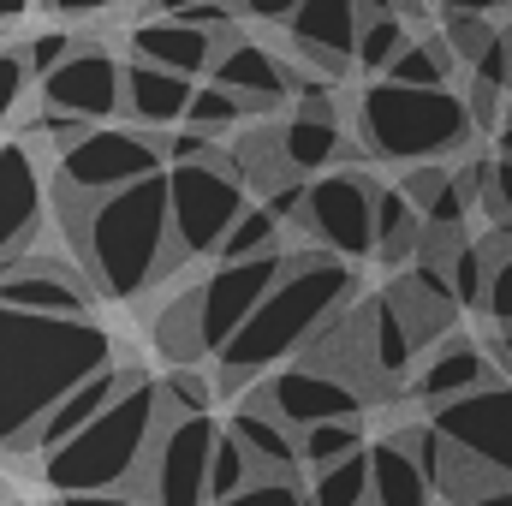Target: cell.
I'll return each instance as SVG.
<instances>
[{
	"instance_id": "1",
	"label": "cell",
	"mask_w": 512,
	"mask_h": 506,
	"mask_svg": "<svg viewBox=\"0 0 512 506\" xmlns=\"http://www.w3.org/2000/svg\"><path fill=\"white\" fill-rule=\"evenodd\" d=\"M108 364H120V340L96 316H30L0 304V453H36L48 411Z\"/></svg>"
},
{
	"instance_id": "2",
	"label": "cell",
	"mask_w": 512,
	"mask_h": 506,
	"mask_svg": "<svg viewBox=\"0 0 512 506\" xmlns=\"http://www.w3.org/2000/svg\"><path fill=\"white\" fill-rule=\"evenodd\" d=\"M60 221L72 233L78 268L90 274V286L102 298H143L167 268H173V209H167V173L126 185L114 197H72L54 191Z\"/></svg>"
},
{
	"instance_id": "3",
	"label": "cell",
	"mask_w": 512,
	"mask_h": 506,
	"mask_svg": "<svg viewBox=\"0 0 512 506\" xmlns=\"http://www.w3.org/2000/svg\"><path fill=\"white\" fill-rule=\"evenodd\" d=\"M352 298H358V262H340L328 251H292V268L280 274V286L239 328V340L221 352V387L239 393L251 381H268L274 370H286L298 352H310L352 310Z\"/></svg>"
},
{
	"instance_id": "4",
	"label": "cell",
	"mask_w": 512,
	"mask_h": 506,
	"mask_svg": "<svg viewBox=\"0 0 512 506\" xmlns=\"http://www.w3.org/2000/svg\"><path fill=\"white\" fill-rule=\"evenodd\" d=\"M161 429H167V393H161V381L143 376L84 435H72L66 447H54L42 459V483L54 495H114V489L143 495V465H149Z\"/></svg>"
},
{
	"instance_id": "5",
	"label": "cell",
	"mask_w": 512,
	"mask_h": 506,
	"mask_svg": "<svg viewBox=\"0 0 512 506\" xmlns=\"http://www.w3.org/2000/svg\"><path fill=\"white\" fill-rule=\"evenodd\" d=\"M358 137L364 155L376 161H405V167H435L447 155H465L477 120L459 90H399V84H370L358 96Z\"/></svg>"
},
{
	"instance_id": "6",
	"label": "cell",
	"mask_w": 512,
	"mask_h": 506,
	"mask_svg": "<svg viewBox=\"0 0 512 506\" xmlns=\"http://www.w3.org/2000/svg\"><path fill=\"white\" fill-rule=\"evenodd\" d=\"M167 209H173V245L179 256H221L233 221L251 209V191L233 167V155L209 161H173L167 167Z\"/></svg>"
},
{
	"instance_id": "7",
	"label": "cell",
	"mask_w": 512,
	"mask_h": 506,
	"mask_svg": "<svg viewBox=\"0 0 512 506\" xmlns=\"http://www.w3.org/2000/svg\"><path fill=\"white\" fill-rule=\"evenodd\" d=\"M167 167V143L137 126H90L78 143L54 155V191L72 197H114L126 185H143Z\"/></svg>"
},
{
	"instance_id": "8",
	"label": "cell",
	"mask_w": 512,
	"mask_h": 506,
	"mask_svg": "<svg viewBox=\"0 0 512 506\" xmlns=\"http://www.w3.org/2000/svg\"><path fill=\"white\" fill-rule=\"evenodd\" d=\"M292 268V251H268L251 262H221L191 298H197V358H221L239 328L262 310V298L280 286V274Z\"/></svg>"
},
{
	"instance_id": "9",
	"label": "cell",
	"mask_w": 512,
	"mask_h": 506,
	"mask_svg": "<svg viewBox=\"0 0 512 506\" xmlns=\"http://www.w3.org/2000/svg\"><path fill=\"white\" fill-rule=\"evenodd\" d=\"M227 423L209 417H167L149 465H143V495L155 506H215L209 501V471H215V447H221Z\"/></svg>"
},
{
	"instance_id": "10",
	"label": "cell",
	"mask_w": 512,
	"mask_h": 506,
	"mask_svg": "<svg viewBox=\"0 0 512 506\" xmlns=\"http://www.w3.org/2000/svg\"><path fill=\"white\" fill-rule=\"evenodd\" d=\"M429 423L489 483H512V381H489V387H477L465 399L435 405Z\"/></svg>"
},
{
	"instance_id": "11",
	"label": "cell",
	"mask_w": 512,
	"mask_h": 506,
	"mask_svg": "<svg viewBox=\"0 0 512 506\" xmlns=\"http://www.w3.org/2000/svg\"><path fill=\"white\" fill-rule=\"evenodd\" d=\"M376 197H382V185L364 173H322V179H310L298 227H310V239L328 256L364 262L376 251Z\"/></svg>"
},
{
	"instance_id": "12",
	"label": "cell",
	"mask_w": 512,
	"mask_h": 506,
	"mask_svg": "<svg viewBox=\"0 0 512 506\" xmlns=\"http://www.w3.org/2000/svg\"><path fill=\"white\" fill-rule=\"evenodd\" d=\"M262 411H274L286 429H316V423H358V405H370V393L358 381L316 370V364H286L251 393Z\"/></svg>"
},
{
	"instance_id": "13",
	"label": "cell",
	"mask_w": 512,
	"mask_h": 506,
	"mask_svg": "<svg viewBox=\"0 0 512 506\" xmlns=\"http://www.w3.org/2000/svg\"><path fill=\"white\" fill-rule=\"evenodd\" d=\"M48 155L30 137L0 143V268L36 251V233L48 221Z\"/></svg>"
},
{
	"instance_id": "14",
	"label": "cell",
	"mask_w": 512,
	"mask_h": 506,
	"mask_svg": "<svg viewBox=\"0 0 512 506\" xmlns=\"http://www.w3.org/2000/svg\"><path fill=\"white\" fill-rule=\"evenodd\" d=\"M42 108L84 120V126H108L114 114L126 120V60H114L108 48H84L72 54L54 78H42Z\"/></svg>"
},
{
	"instance_id": "15",
	"label": "cell",
	"mask_w": 512,
	"mask_h": 506,
	"mask_svg": "<svg viewBox=\"0 0 512 506\" xmlns=\"http://www.w3.org/2000/svg\"><path fill=\"white\" fill-rule=\"evenodd\" d=\"M0 304L30 310V316H90L96 286H90V274L78 262L30 251V256H18V262L0 268Z\"/></svg>"
},
{
	"instance_id": "16",
	"label": "cell",
	"mask_w": 512,
	"mask_h": 506,
	"mask_svg": "<svg viewBox=\"0 0 512 506\" xmlns=\"http://www.w3.org/2000/svg\"><path fill=\"white\" fill-rule=\"evenodd\" d=\"M209 84L233 90V96L245 102V114L256 120V114H280V108L304 90V72H292L280 54H268L251 36H227V48H221L215 72H209Z\"/></svg>"
},
{
	"instance_id": "17",
	"label": "cell",
	"mask_w": 512,
	"mask_h": 506,
	"mask_svg": "<svg viewBox=\"0 0 512 506\" xmlns=\"http://www.w3.org/2000/svg\"><path fill=\"white\" fill-rule=\"evenodd\" d=\"M358 30H364V6L358 0H298V12L286 18L292 48L322 66L328 78H340L358 60Z\"/></svg>"
},
{
	"instance_id": "18",
	"label": "cell",
	"mask_w": 512,
	"mask_h": 506,
	"mask_svg": "<svg viewBox=\"0 0 512 506\" xmlns=\"http://www.w3.org/2000/svg\"><path fill=\"white\" fill-rule=\"evenodd\" d=\"M221 48H227V36H215L203 24H185V18H143V24H131V60H149L161 72L191 78V84H209Z\"/></svg>"
},
{
	"instance_id": "19",
	"label": "cell",
	"mask_w": 512,
	"mask_h": 506,
	"mask_svg": "<svg viewBox=\"0 0 512 506\" xmlns=\"http://www.w3.org/2000/svg\"><path fill=\"white\" fill-rule=\"evenodd\" d=\"M137 381H143V370H131V364H108V370H96L84 387H72V393L48 411V423L36 429V453L48 459L54 447H66L72 435H84V429H90L108 405H120V399H126Z\"/></svg>"
},
{
	"instance_id": "20",
	"label": "cell",
	"mask_w": 512,
	"mask_h": 506,
	"mask_svg": "<svg viewBox=\"0 0 512 506\" xmlns=\"http://www.w3.org/2000/svg\"><path fill=\"white\" fill-rule=\"evenodd\" d=\"M191 96H197L191 78L161 72V66H149V60H126V126L149 131V137H167V131L185 126Z\"/></svg>"
},
{
	"instance_id": "21",
	"label": "cell",
	"mask_w": 512,
	"mask_h": 506,
	"mask_svg": "<svg viewBox=\"0 0 512 506\" xmlns=\"http://www.w3.org/2000/svg\"><path fill=\"white\" fill-rule=\"evenodd\" d=\"M382 298L399 310V322L411 328V340H417V346L441 340V334L453 328V310H459L447 268H429V262H411V268H405V274L382 292Z\"/></svg>"
},
{
	"instance_id": "22",
	"label": "cell",
	"mask_w": 512,
	"mask_h": 506,
	"mask_svg": "<svg viewBox=\"0 0 512 506\" xmlns=\"http://www.w3.org/2000/svg\"><path fill=\"white\" fill-rule=\"evenodd\" d=\"M489 358H483V346H471V340H441L429 358H423V370H417V393L429 399V405H447V399H465V393H477V387H489Z\"/></svg>"
},
{
	"instance_id": "23",
	"label": "cell",
	"mask_w": 512,
	"mask_h": 506,
	"mask_svg": "<svg viewBox=\"0 0 512 506\" xmlns=\"http://www.w3.org/2000/svg\"><path fill=\"white\" fill-rule=\"evenodd\" d=\"M227 435L251 453L256 477H292L304 459H298V429H286L274 411H262V405H245V411H233V423H227Z\"/></svg>"
},
{
	"instance_id": "24",
	"label": "cell",
	"mask_w": 512,
	"mask_h": 506,
	"mask_svg": "<svg viewBox=\"0 0 512 506\" xmlns=\"http://www.w3.org/2000/svg\"><path fill=\"white\" fill-rule=\"evenodd\" d=\"M435 483L417 471V459L387 435L370 447V506H429Z\"/></svg>"
},
{
	"instance_id": "25",
	"label": "cell",
	"mask_w": 512,
	"mask_h": 506,
	"mask_svg": "<svg viewBox=\"0 0 512 506\" xmlns=\"http://www.w3.org/2000/svg\"><path fill=\"white\" fill-rule=\"evenodd\" d=\"M280 155H286V167H292L298 179H310V173H322V167H334V161L346 155V131H340V120L286 114V120H280Z\"/></svg>"
},
{
	"instance_id": "26",
	"label": "cell",
	"mask_w": 512,
	"mask_h": 506,
	"mask_svg": "<svg viewBox=\"0 0 512 506\" xmlns=\"http://www.w3.org/2000/svg\"><path fill=\"white\" fill-rule=\"evenodd\" d=\"M411 352H417V340H411V328L399 322V310H393L387 298L364 304V358H370V376H382L387 387L405 381Z\"/></svg>"
},
{
	"instance_id": "27",
	"label": "cell",
	"mask_w": 512,
	"mask_h": 506,
	"mask_svg": "<svg viewBox=\"0 0 512 506\" xmlns=\"http://www.w3.org/2000/svg\"><path fill=\"white\" fill-rule=\"evenodd\" d=\"M417 245H423V215L405 191H382L376 197V256L387 268L399 262H417Z\"/></svg>"
},
{
	"instance_id": "28",
	"label": "cell",
	"mask_w": 512,
	"mask_h": 506,
	"mask_svg": "<svg viewBox=\"0 0 512 506\" xmlns=\"http://www.w3.org/2000/svg\"><path fill=\"white\" fill-rule=\"evenodd\" d=\"M453 48H441V36H417L393 66H387L382 84H399V90H453L447 78H453Z\"/></svg>"
},
{
	"instance_id": "29",
	"label": "cell",
	"mask_w": 512,
	"mask_h": 506,
	"mask_svg": "<svg viewBox=\"0 0 512 506\" xmlns=\"http://www.w3.org/2000/svg\"><path fill=\"white\" fill-rule=\"evenodd\" d=\"M411 42H417V36H411V18H405V12L364 18V30H358V66H364V72H382V78H387V66H393Z\"/></svg>"
},
{
	"instance_id": "30",
	"label": "cell",
	"mask_w": 512,
	"mask_h": 506,
	"mask_svg": "<svg viewBox=\"0 0 512 506\" xmlns=\"http://www.w3.org/2000/svg\"><path fill=\"white\" fill-rule=\"evenodd\" d=\"M358 453H364L358 423H316V429L298 435V459H304L310 471H334V465H346V459H358Z\"/></svg>"
},
{
	"instance_id": "31",
	"label": "cell",
	"mask_w": 512,
	"mask_h": 506,
	"mask_svg": "<svg viewBox=\"0 0 512 506\" xmlns=\"http://www.w3.org/2000/svg\"><path fill=\"white\" fill-rule=\"evenodd\" d=\"M239 120H251V114H245V102H239L233 90H221V84H197L191 114H185V131H197V137L221 143V137L239 126Z\"/></svg>"
},
{
	"instance_id": "32",
	"label": "cell",
	"mask_w": 512,
	"mask_h": 506,
	"mask_svg": "<svg viewBox=\"0 0 512 506\" xmlns=\"http://www.w3.org/2000/svg\"><path fill=\"white\" fill-rule=\"evenodd\" d=\"M268 251H280V215L268 203H251L233 221V233L221 245V262H251V256H268Z\"/></svg>"
},
{
	"instance_id": "33",
	"label": "cell",
	"mask_w": 512,
	"mask_h": 506,
	"mask_svg": "<svg viewBox=\"0 0 512 506\" xmlns=\"http://www.w3.org/2000/svg\"><path fill=\"white\" fill-rule=\"evenodd\" d=\"M310 506H370V447L334 471H316Z\"/></svg>"
},
{
	"instance_id": "34",
	"label": "cell",
	"mask_w": 512,
	"mask_h": 506,
	"mask_svg": "<svg viewBox=\"0 0 512 506\" xmlns=\"http://www.w3.org/2000/svg\"><path fill=\"white\" fill-rule=\"evenodd\" d=\"M441 36H447V48H453V60H459V66H477V60L495 48L501 24H495V18H483V12H441Z\"/></svg>"
},
{
	"instance_id": "35",
	"label": "cell",
	"mask_w": 512,
	"mask_h": 506,
	"mask_svg": "<svg viewBox=\"0 0 512 506\" xmlns=\"http://www.w3.org/2000/svg\"><path fill=\"white\" fill-rule=\"evenodd\" d=\"M90 42L78 36V30H42V36H30V42H18V54H24V66H30V78H54L72 54H84Z\"/></svg>"
},
{
	"instance_id": "36",
	"label": "cell",
	"mask_w": 512,
	"mask_h": 506,
	"mask_svg": "<svg viewBox=\"0 0 512 506\" xmlns=\"http://www.w3.org/2000/svg\"><path fill=\"white\" fill-rule=\"evenodd\" d=\"M251 483H256L251 453H245L233 435H221V447H215V471H209V501H215V506L233 501V495H245Z\"/></svg>"
},
{
	"instance_id": "37",
	"label": "cell",
	"mask_w": 512,
	"mask_h": 506,
	"mask_svg": "<svg viewBox=\"0 0 512 506\" xmlns=\"http://www.w3.org/2000/svg\"><path fill=\"white\" fill-rule=\"evenodd\" d=\"M489 221H501V227H512V155H501V161H489V173H483V203H477Z\"/></svg>"
},
{
	"instance_id": "38",
	"label": "cell",
	"mask_w": 512,
	"mask_h": 506,
	"mask_svg": "<svg viewBox=\"0 0 512 506\" xmlns=\"http://www.w3.org/2000/svg\"><path fill=\"white\" fill-rule=\"evenodd\" d=\"M465 108H471V120H477V131H501L512 114V96L501 90V84H483V78H471V96H465Z\"/></svg>"
},
{
	"instance_id": "39",
	"label": "cell",
	"mask_w": 512,
	"mask_h": 506,
	"mask_svg": "<svg viewBox=\"0 0 512 506\" xmlns=\"http://www.w3.org/2000/svg\"><path fill=\"white\" fill-rule=\"evenodd\" d=\"M221 506H310V501H304V489L292 477H256L245 495H233V501H221Z\"/></svg>"
},
{
	"instance_id": "40",
	"label": "cell",
	"mask_w": 512,
	"mask_h": 506,
	"mask_svg": "<svg viewBox=\"0 0 512 506\" xmlns=\"http://www.w3.org/2000/svg\"><path fill=\"white\" fill-rule=\"evenodd\" d=\"M24 90H30V66H24V54H18V48H0V126L12 120V108L24 102Z\"/></svg>"
},
{
	"instance_id": "41",
	"label": "cell",
	"mask_w": 512,
	"mask_h": 506,
	"mask_svg": "<svg viewBox=\"0 0 512 506\" xmlns=\"http://www.w3.org/2000/svg\"><path fill=\"white\" fill-rule=\"evenodd\" d=\"M483 316L495 328H512V251L495 262V280H489V298H483Z\"/></svg>"
},
{
	"instance_id": "42",
	"label": "cell",
	"mask_w": 512,
	"mask_h": 506,
	"mask_svg": "<svg viewBox=\"0 0 512 506\" xmlns=\"http://www.w3.org/2000/svg\"><path fill=\"white\" fill-rule=\"evenodd\" d=\"M239 6H245V18H256V24H286L298 12V0H239Z\"/></svg>"
},
{
	"instance_id": "43",
	"label": "cell",
	"mask_w": 512,
	"mask_h": 506,
	"mask_svg": "<svg viewBox=\"0 0 512 506\" xmlns=\"http://www.w3.org/2000/svg\"><path fill=\"white\" fill-rule=\"evenodd\" d=\"M60 506H155V501L131 495V489H114V495H60Z\"/></svg>"
},
{
	"instance_id": "44",
	"label": "cell",
	"mask_w": 512,
	"mask_h": 506,
	"mask_svg": "<svg viewBox=\"0 0 512 506\" xmlns=\"http://www.w3.org/2000/svg\"><path fill=\"white\" fill-rule=\"evenodd\" d=\"M60 18H96V12H114V6H131V0H48Z\"/></svg>"
},
{
	"instance_id": "45",
	"label": "cell",
	"mask_w": 512,
	"mask_h": 506,
	"mask_svg": "<svg viewBox=\"0 0 512 506\" xmlns=\"http://www.w3.org/2000/svg\"><path fill=\"white\" fill-rule=\"evenodd\" d=\"M441 12H483V18H495V12H507L512 0H435Z\"/></svg>"
},
{
	"instance_id": "46",
	"label": "cell",
	"mask_w": 512,
	"mask_h": 506,
	"mask_svg": "<svg viewBox=\"0 0 512 506\" xmlns=\"http://www.w3.org/2000/svg\"><path fill=\"white\" fill-rule=\"evenodd\" d=\"M459 506H512V483H489V489H477L471 501H459Z\"/></svg>"
},
{
	"instance_id": "47",
	"label": "cell",
	"mask_w": 512,
	"mask_h": 506,
	"mask_svg": "<svg viewBox=\"0 0 512 506\" xmlns=\"http://www.w3.org/2000/svg\"><path fill=\"white\" fill-rule=\"evenodd\" d=\"M185 6H203V0H149V18H173V12H185Z\"/></svg>"
},
{
	"instance_id": "48",
	"label": "cell",
	"mask_w": 512,
	"mask_h": 506,
	"mask_svg": "<svg viewBox=\"0 0 512 506\" xmlns=\"http://www.w3.org/2000/svg\"><path fill=\"white\" fill-rule=\"evenodd\" d=\"M495 364H501V376H512V328H501V340H495Z\"/></svg>"
},
{
	"instance_id": "49",
	"label": "cell",
	"mask_w": 512,
	"mask_h": 506,
	"mask_svg": "<svg viewBox=\"0 0 512 506\" xmlns=\"http://www.w3.org/2000/svg\"><path fill=\"white\" fill-rule=\"evenodd\" d=\"M24 12H30V0H0V24L6 18H24Z\"/></svg>"
},
{
	"instance_id": "50",
	"label": "cell",
	"mask_w": 512,
	"mask_h": 506,
	"mask_svg": "<svg viewBox=\"0 0 512 506\" xmlns=\"http://www.w3.org/2000/svg\"><path fill=\"white\" fill-rule=\"evenodd\" d=\"M358 6H364V18H382V12H399L393 0H358Z\"/></svg>"
},
{
	"instance_id": "51",
	"label": "cell",
	"mask_w": 512,
	"mask_h": 506,
	"mask_svg": "<svg viewBox=\"0 0 512 506\" xmlns=\"http://www.w3.org/2000/svg\"><path fill=\"white\" fill-rule=\"evenodd\" d=\"M501 155H512V114H507V126H501Z\"/></svg>"
},
{
	"instance_id": "52",
	"label": "cell",
	"mask_w": 512,
	"mask_h": 506,
	"mask_svg": "<svg viewBox=\"0 0 512 506\" xmlns=\"http://www.w3.org/2000/svg\"><path fill=\"white\" fill-rule=\"evenodd\" d=\"M393 6H399L405 18H417V6H423V0H393Z\"/></svg>"
},
{
	"instance_id": "53",
	"label": "cell",
	"mask_w": 512,
	"mask_h": 506,
	"mask_svg": "<svg viewBox=\"0 0 512 506\" xmlns=\"http://www.w3.org/2000/svg\"><path fill=\"white\" fill-rule=\"evenodd\" d=\"M6 506H18V501H6Z\"/></svg>"
}]
</instances>
